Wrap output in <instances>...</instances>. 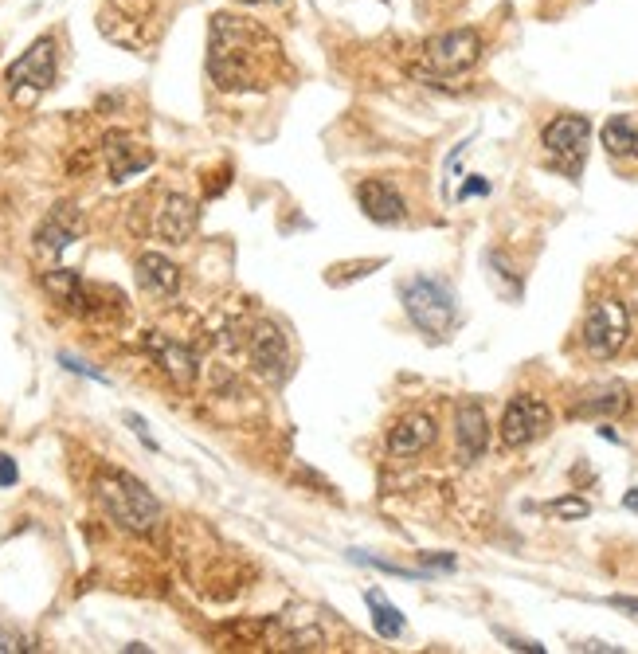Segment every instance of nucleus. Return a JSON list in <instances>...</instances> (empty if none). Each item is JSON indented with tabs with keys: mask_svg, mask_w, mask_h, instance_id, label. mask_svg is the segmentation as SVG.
<instances>
[{
	"mask_svg": "<svg viewBox=\"0 0 638 654\" xmlns=\"http://www.w3.org/2000/svg\"><path fill=\"white\" fill-rule=\"evenodd\" d=\"M145 349L153 353V361L161 365V373L169 376L177 388H192V384H196V373H200L196 353L184 349L181 341H169V337H161V333H145Z\"/></svg>",
	"mask_w": 638,
	"mask_h": 654,
	"instance_id": "obj_13",
	"label": "nucleus"
},
{
	"mask_svg": "<svg viewBox=\"0 0 638 654\" xmlns=\"http://www.w3.org/2000/svg\"><path fill=\"white\" fill-rule=\"evenodd\" d=\"M98 506L106 510V517L130 533H153L161 521V502L145 490V482H137L126 470H106L94 482Z\"/></svg>",
	"mask_w": 638,
	"mask_h": 654,
	"instance_id": "obj_2",
	"label": "nucleus"
},
{
	"mask_svg": "<svg viewBox=\"0 0 638 654\" xmlns=\"http://www.w3.org/2000/svg\"><path fill=\"white\" fill-rule=\"evenodd\" d=\"M400 302H404V310H408L411 326L419 329L423 337H431V341H443V337L455 329L458 302H455V294H451L439 279H427V275L408 279L400 286Z\"/></svg>",
	"mask_w": 638,
	"mask_h": 654,
	"instance_id": "obj_3",
	"label": "nucleus"
},
{
	"mask_svg": "<svg viewBox=\"0 0 638 654\" xmlns=\"http://www.w3.org/2000/svg\"><path fill=\"white\" fill-rule=\"evenodd\" d=\"M271 59H278V44L271 36L231 12L212 16L208 32V75L220 91H267L271 83Z\"/></svg>",
	"mask_w": 638,
	"mask_h": 654,
	"instance_id": "obj_1",
	"label": "nucleus"
},
{
	"mask_svg": "<svg viewBox=\"0 0 638 654\" xmlns=\"http://www.w3.org/2000/svg\"><path fill=\"white\" fill-rule=\"evenodd\" d=\"M83 232V216L75 204H55L44 216V224L36 228V251L47 259H59Z\"/></svg>",
	"mask_w": 638,
	"mask_h": 654,
	"instance_id": "obj_11",
	"label": "nucleus"
},
{
	"mask_svg": "<svg viewBox=\"0 0 638 654\" xmlns=\"http://www.w3.org/2000/svg\"><path fill=\"white\" fill-rule=\"evenodd\" d=\"M55 71H59V55H55V40L40 36L36 44L28 47L12 67H8V94L16 106H32L44 91H51L55 83Z\"/></svg>",
	"mask_w": 638,
	"mask_h": 654,
	"instance_id": "obj_4",
	"label": "nucleus"
},
{
	"mask_svg": "<svg viewBox=\"0 0 638 654\" xmlns=\"http://www.w3.org/2000/svg\"><path fill=\"white\" fill-rule=\"evenodd\" d=\"M16 482V463L8 455H0V486H12Z\"/></svg>",
	"mask_w": 638,
	"mask_h": 654,
	"instance_id": "obj_26",
	"label": "nucleus"
},
{
	"mask_svg": "<svg viewBox=\"0 0 638 654\" xmlns=\"http://www.w3.org/2000/svg\"><path fill=\"white\" fill-rule=\"evenodd\" d=\"M455 443H458V459L462 463H478L490 447V420L482 412L478 400H466L458 404L455 412Z\"/></svg>",
	"mask_w": 638,
	"mask_h": 654,
	"instance_id": "obj_12",
	"label": "nucleus"
},
{
	"mask_svg": "<svg viewBox=\"0 0 638 654\" xmlns=\"http://www.w3.org/2000/svg\"><path fill=\"white\" fill-rule=\"evenodd\" d=\"M607 604H611V608H619V611H635V615H638V600H635V596H611Z\"/></svg>",
	"mask_w": 638,
	"mask_h": 654,
	"instance_id": "obj_28",
	"label": "nucleus"
},
{
	"mask_svg": "<svg viewBox=\"0 0 638 654\" xmlns=\"http://www.w3.org/2000/svg\"><path fill=\"white\" fill-rule=\"evenodd\" d=\"M588 138H592V122L584 114H560L545 126V141L548 157L556 161V169H564V177H580L584 169V157H588Z\"/></svg>",
	"mask_w": 638,
	"mask_h": 654,
	"instance_id": "obj_5",
	"label": "nucleus"
},
{
	"mask_svg": "<svg viewBox=\"0 0 638 654\" xmlns=\"http://www.w3.org/2000/svg\"><path fill=\"white\" fill-rule=\"evenodd\" d=\"M482 55V36L474 28H455V32H443L435 40H427L423 47V63L431 71V79L439 75H462L478 63Z\"/></svg>",
	"mask_w": 638,
	"mask_h": 654,
	"instance_id": "obj_6",
	"label": "nucleus"
},
{
	"mask_svg": "<svg viewBox=\"0 0 638 654\" xmlns=\"http://www.w3.org/2000/svg\"><path fill=\"white\" fill-rule=\"evenodd\" d=\"M505 643H509V647H513V651H533V654H541L545 651V647H541V643H525V639H509V635H502Z\"/></svg>",
	"mask_w": 638,
	"mask_h": 654,
	"instance_id": "obj_29",
	"label": "nucleus"
},
{
	"mask_svg": "<svg viewBox=\"0 0 638 654\" xmlns=\"http://www.w3.org/2000/svg\"><path fill=\"white\" fill-rule=\"evenodd\" d=\"M137 286L153 298H173L181 290V267L157 251H145L137 259Z\"/></svg>",
	"mask_w": 638,
	"mask_h": 654,
	"instance_id": "obj_17",
	"label": "nucleus"
},
{
	"mask_svg": "<svg viewBox=\"0 0 638 654\" xmlns=\"http://www.w3.org/2000/svg\"><path fill=\"white\" fill-rule=\"evenodd\" d=\"M623 506H627V510H635V514H638V490H631V494L623 498Z\"/></svg>",
	"mask_w": 638,
	"mask_h": 654,
	"instance_id": "obj_31",
	"label": "nucleus"
},
{
	"mask_svg": "<svg viewBox=\"0 0 638 654\" xmlns=\"http://www.w3.org/2000/svg\"><path fill=\"white\" fill-rule=\"evenodd\" d=\"M490 192V181H482V177H470L466 185L458 188V200H470V196H486Z\"/></svg>",
	"mask_w": 638,
	"mask_h": 654,
	"instance_id": "obj_25",
	"label": "nucleus"
},
{
	"mask_svg": "<svg viewBox=\"0 0 638 654\" xmlns=\"http://www.w3.org/2000/svg\"><path fill=\"white\" fill-rule=\"evenodd\" d=\"M102 153H106L110 181H130V177L145 173L153 165V149L130 130H110L106 141H102Z\"/></svg>",
	"mask_w": 638,
	"mask_h": 654,
	"instance_id": "obj_9",
	"label": "nucleus"
},
{
	"mask_svg": "<svg viewBox=\"0 0 638 654\" xmlns=\"http://www.w3.org/2000/svg\"><path fill=\"white\" fill-rule=\"evenodd\" d=\"M239 4H278V0H239Z\"/></svg>",
	"mask_w": 638,
	"mask_h": 654,
	"instance_id": "obj_33",
	"label": "nucleus"
},
{
	"mask_svg": "<svg viewBox=\"0 0 638 654\" xmlns=\"http://www.w3.org/2000/svg\"><path fill=\"white\" fill-rule=\"evenodd\" d=\"M365 604L372 608V627H376L380 639H400L404 635V615H400V608L384 604L380 592H365Z\"/></svg>",
	"mask_w": 638,
	"mask_h": 654,
	"instance_id": "obj_21",
	"label": "nucleus"
},
{
	"mask_svg": "<svg viewBox=\"0 0 638 654\" xmlns=\"http://www.w3.org/2000/svg\"><path fill=\"white\" fill-rule=\"evenodd\" d=\"M599 435H603L607 443H619V431H611V427H599Z\"/></svg>",
	"mask_w": 638,
	"mask_h": 654,
	"instance_id": "obj_32",
	"label": "nucleus"
},
{
	"mask_svg": "<svg viewBox=\"0 0 638 654\" xmlns=\"http://www.w3.org/2000/svg\"><path fill=\"white\" fill-rule=\"evenodd\" d=\"M0 651H24V647H16V643H12V635H4V631H0Z\"/></svg>",
	"mask_w": 638,
	"mask_h": 654,
	"instance_id": "obj_30",
	"label": "nucleus"
},
{
	"mask_svg": "<svg viewBox=\"0 0 638 654\" xmlns=\"http://www.w3.org/2000/svg\"><path fill=\"white\" fill-rule=\"evenodd\" d=\"M548 427H552V412L541 396H529V392H517L509 404H505L502 416V443L505 447H529L533 439H541Z\"/></svg>",
	"mask_w": 638,
	"mask_h": 654,
	"instance_id": "obj_8",
	"label": "nucleus"
},
{
	"mask_svg": "<svg viewBox=\"0 0 638 654\" xmlns=\"http://www.w3.org/2000/svg\"><path fill=\"white\" fill-rule=\"evenodd\" d=\"M59 365H63L67 373L91 376V380H98V384H110V376H106V373H98V369H91L87 361H79V357H71V353H59Z\"/></svg>",
	"mask_w": 638,
	"mask_h": 654,
	"instance_id": "obj_23",
	"label": "nucleus"
},
{
	"mask_svg": "<svg viewBox=\"0 0 638 654\" xmlns=\"http://www.w3.org/2000/svg\"><path fill=\"white\" fill-rule=\"evenodd\" d=\"M126 423L134 427V435L145 443V447H149V451H157V443H153V435H149V423L141 420V416H134V412H126Z\"/></svg>",
	"mask_w": 638,
	"mask_h": 654,
	"instance_id": "obj_24",
	"label": "nucleus"
},
{
	"mask_svg": "<svg viewBox=\"0 0 638 654\" xmlns=\"http://www.w3.org/2000/svg\"><path fill=\"white\" fill-rule=\"evenodd\" d=\"M44 290L59 302V306H67V310H75V314H94V310H98V290L87 286V282L79 279L75 271H67V267L47 271Z\"/></svg>",
	"mask_w": 638,
	"mask_h": 654,
	"instance_id": "obj_15",
	"label": "nucleus"
},
{
	"mask_svg": "<svg viewBox=\"0 0 638 654\" xmlns=\"http://www.w3.org/2000/svg\"><path fill=\"white\" fill-rule=\"evenodd\" d=\"M423 564H435V568H443V572H451V568H455V557H439V553H423Z\"/></svg>",
	"mask_w": 638,
	"mask_h": 654,
	"instance_id": "obj_27",
	"label": "nucleus"
},
{
	"mask_svg": "<svg viewBox=\"0 0 638 654\" xmlns=\"http://www.w3.org/2000/svg\"><path fill=\"white\" fill-rule=\"evenodd\" d=\"M631 408V392H627V384H603V388H595L588 392L576 408H572V416L576 420H595V416H623Z\"/></svg>",
	"mask_w": 638,
	"mask_h": 654,
	"instance_id": "obj_19",
	"label": "nucleus"
},
{
	"mask_svg": "<svg viewBox=\"0 0 638 654\" xmlns=\"http://www.w3.org/2000/svg\"><path fill=\"white\" fill-rule=\"evenodd\" d=\"M627 337H631V314H627L623 302L603 298V302H595L588 310V318H584V345H588V353L615 357L627 345Z\"/></svg>",
	"mask_w": 638,
	"mask_h": 654,
	"instance_id": "obj_7",
	"label": "nucleus"
},
{
	"mask_svg": "<svg viewBox=\"0 0 638 654\" xmlns=\"http://www.w3.org/2000/svg\"><path fill=\"white\" fill-rule=\"evenodd\" d=\"M599 141H603V149H607L611 157H631V161H638V122L635 118H627V114L607 118L603 130H599Z\"/></svg>",
	"mask_w": 638,
	"mask_h": 654,
	"instance_id": "obj_20",
	"label": "nucleus"
},
{
	"mask_svg": "<svg viewBox=\"0 0 638 654\" xmlns=\"http://www.w3.org/2000/svg\"><path fill=\"white\" fill-rule=\"evenodd\" d=\"M251 365H255V373L263 380H271V384L286 380V373H290V349H286L282 329L271 326V322L255 326V333H251Z\"/></svg>",
	"mask_w": 638,
	"mask_h": 654,
	"instance_id": "obj_10",
	"label": "nucleus"
},
{
	"mask_svg": "<svg viewBox=\"0 0 638 654\" xmlns=\"http://www.w3.org/2000/svg\"><path fill=\"white\" fill-rule=\"evenodd\" d=\"M196 224H200V208L192 196L184 192H173L165 196V204L157 208V235L165 243H188L196 235Z\"/></svg>",
	"mask_w": 638,
	"mask_h": 654,
	"instance_id": "obj_14",
	"label": "nucleus"
},
{
	"mask_svg": "<svg viewBox=\"0 0 638 654\" xmlns=\"http://www.w3.org/2000/svg\"><path fill=\"white\" fill-rule=\"evenodd\" d=\"M357 200H361V208H365V216L372 224H400L404 220V196L392 181H380V177L365 181L357 188Z\"/></svg>",
	"mask_w": 638,
	"mask_h": 654,
	"instance_id": "obj_16",
	"label": "nucleus"
},
{
	"mask_svg": "<svg viewBox=\"0 0 638 654\" xmlns=\"http://www.w3.org/2000/svg\"><path fill=\"white\" fill-rule=\"evenodd\" d=\"M435 443V420L431 416H408L388 431V455L392 459H411Z\"/></svg>",
	"mask_w": 638,
	"mask_h": 654,
	"instance_id": "obj_18",
	"label": "nucleus"
},
{
	"mask_svg": "<svg viewBox=\"0 0 638 654\" xmlns=\"http://www.w3.org/2000/svg\"><path fill=\"white\" fill-rule=\"evenodd\" d=\"M548 514L564 517V521H580V517L592 514V506L584 498H556V502H548Z\"/></svg>",
	"mask_w": 638,
	"mask_h": 654,
	"instance_id": "obj_22",
	"label": "nucleus"
}]
</instances>
